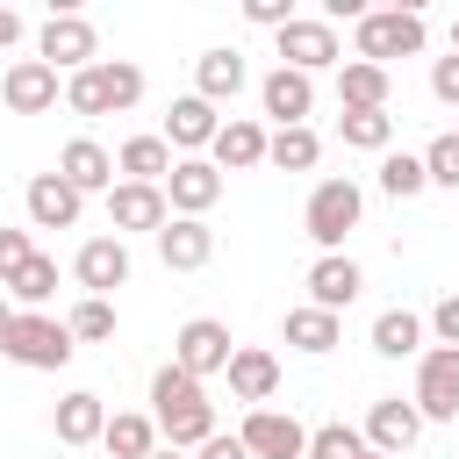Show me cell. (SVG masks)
<instances>
[{
  "label": "cell",
  "instance_id": "obj_1",
  "mask_svg": "<svg viewBox=\"0 0 459 459\" xmlns=\"http://www.w3.org/2000/svg\"><path fill=\"white\" fill-rule=\"evenodd\" d=\"M151 423L165 430V445L172 452H186V445H208L215 437V402L201 394V380L194 373H179V366H158L151 373Z\"/></svg>",
  "mask_w": 459,
  "mask_h": 459
},
{
  "label": "cell",
  "instance_id": "obj_2",
  "mask_svg": "<svg viewBox=\"0 0 459 459\" xmlns=\"http://www.w3.org/2000/svg\"><path fill=\"white\" fill-rule=\"evenodd\" d=\"M143 100V72L129 65V57H100V65H86V72H72L65 79V108L72 115H122V108H136Z\"/></svg>",
  "mask_w": 459,
  "mask_h": 459
},
{
  "label": "cell",
  "instance_id": "obj_3",
  "mask_svg": "<svg viewBox=\"0 0 459 459\" xmlns=\"http://www.w3.org/2000/svg\"><path fill=\"white\" fill-rule=\"evenodd\" d=\"M0 351L14 359V366H29V373H57V366H72V330L57 323V316H43V308H14L7 316V330H0Z\"/></svg>",
  "mask_w": 459,
  "mask_h": 459
},
{
  "label": "cell",
  "instance_id": "obj_4",
  "mask_svg": "<svg viewBox=\"0 0 459 459\" xmlns=\"http://www.w3.org/2000/svg\"><path fill=\"white\" fill-rule=\"evenodd\" d=\"M423 50V14L416 7H366L359 14V65H380L387 57H416Z\"/></svg>",
  "mask_w": 459,
  "mask_h": 459
},
{
  "label": "cell",
  "instance_id": "obj_5",
  "mask_svg": "<svg viewBox=\"0 0 459 459\" xmlns=\"http://www.w3.org/2000/svg\"><path fill=\"white\" fill-rule=\"evenodd\" d=\"M359 215H366V194H359L351 179H323V186L308 194V208H301V230H308L323 251H337V244L359 230Z\"/></svg>",
  "mask_w": 459,
  "mask_h": 459
},
{
  "label": "cell",
  "instance_id": "obj_6",
  "mask_svg": "<svg viewBox=\"0 0 459 459\" xmlns=\"http://www.w3.org/2000/svg\"><path fill=\"white\" fill-rule=\"evenodd\" d=\"M416 416L423 423H452L459 416V344H430L416 359Z\"/></svg>",
  "mask_w": 459,
  "mask_h": 459
},
{
  "label": "cell",
  "instance_id": "obj_7",
  "mask_svg": "<svg viewBox=\"0 0 459 459\" xmlns=\"http://www.w3.org/2000/svg\"><path fill=\"white\" fill-rule=\"evenodd\" d=\"M36 57H43L50 72H86V65H100V36H93L86 14L57 7V14L43 22V36H36Z\"/></svg>",
  "mask_w": 459,
  "mask_h": 459
},
{
  "label": "cell",
  "instance_id": "obj_8",
  "mask_svg": "<svg viewBox=\"0 0 459 459\" xmlns=\"http://www.w3.org/2000/svg\"><path fill=\"white\" fill-rule=\"evenodd\" d=\"M230 351H237V344H230V323H215V316H194V323H179V337H172V366L194 373V380L222 373Z\"/></svg>",
  "mask_w": 459,
  "mask_h": 459
},
{
  "label": "cell",
  "instance_id": "obj_9",
  "mask_svg": "<svg viewBox=\"0 0 459 459\" xmlns=\"http://www.w3.org/2000/svg\"><path fill=\"white\" fill-rule=\"evenodd\" d=\"M273 36H280V65H287V72H308V79H316L323 65H337V57H344V50H337V29H330V22H316V14H294V22H287V29H273Z\"/></svg>",
  "mask_w": 459,
  "mask_h": 459
},
{
  "label": "cell",
  "instance_id": "obj_10",
  "mask_svg": "<svg viewBox=\"0 0 459 459\" xmlns=\"http://www.w3.org/2000/svg\"><path fill=\"white\" fill-rule=\"evenodd\" d=\"M215 201H222V172H215L208 158H172V172H165V208L201 222Z\"/></svg>",
  "mask_w": 459,
  "mask_h": 459
},
{
  "label": "cell",
  "instance_id": "obj_11",
  "mask_svg": "<svg viewBox=\"0 0 459 459\" xmlns=\"http://www.w3.org/2000/svg\"><path fill=\"white\" fill-rule=\"evenodd\" d=\"M366 452H387V459H402L416 437H423V416H416V402H402V394H380L373 409H366Z\"/></svg>",
  "mask_w": 459,
  "mask_h": 459
},
{
  "label": "cell",
  "instance_id": "obj_12",
  "mask_svg": "<svg viewBox=\"0 0 459 459\" xmlns=\"http://www.w3.org/2000/svg\"><path fill=\"white\" fill-rule=\"evenodd\" d=\"M237 437H244L251 459H308V430H301L287 409H251Z\"/></svg>",
  "mask_w": 459,
  "mask_h": 459
},
{
  "label": "cell",
  "instance_id": "obj_13",
  "mask_svg": "<svg viewBox=\"0 0 459 459\" xmlns=\"http://www.w3.org/2000/svg\"><path fill=\"white\" fill-rule=\"evenodd\" d=\"M57 72L43 65V57H14L7 65V79H0V100H7V115H50L57 108Z\"/></svg>",
  "mask_w": 459,
  "mask_h": 459
},
{
  "label": "cell",
  "instance_id": "obj_14",
  "mask_svg": "<svg viewBox=\"0 0 459 459\" xmlns=\"http://www.w3.org/2000/svg\"><path fill=\"white\" fill-rule=\"evenodd\" d=\"M215 129H222V115L201 100V93H179L172 108H165V151H179V158H194V151H208L215 143Z\"/></svg>",
  "mask_w": 459,
  "mask_h": 459
},
{
  "label": "cell",
  "instance_id": "obj_15",
  "mask_svg": "<svg viewBox=\"0 0 459 459\" xmlns=\"http://www.w3.org/2000/svg\"><path fill=\"white\" fill-rule=\"evenodd\" d=\"M72 273H79V287L86 294H115V287H129V244L122 237H86L79 244V258H72Z\"/></svg>",
  "mask_w": 459,
  "mask_h": 459
},
{
  "label": "cell",
  "instance_id": "obj_16",
  "mask_svg": "<svg viewBox=\"0 0 459 459\" xmlns=\"http://www.w3.org/2000/svg\"><path fill=\"white\" fill-rule=\"evenodd\" d=\"M165 215H172V208H165V186H136V179H115V186H108V222H115V237H122V230H151V237H158Z\"/></svg>",
  "mask_w": 459,
  "mask_h": 459
},
{
  "label": "cell",
  "instance_id": "obj_17",
  "mask_svg": "<svg viewBox=\"0 0 459 459\" xmlns=\"http://www.w3.org/2000/svg\"><path fill=\"white\" fill-rule=\"evenodd\" d=\"M158 258H165V273H201V265L215 258V230L194 222V215H165V230H158Z\"/></svg>",
  "mask_w": 459,
  "mask_h": 459
},
{
  "label": "cell",
  "instance_id": "obj_18",
  "mask_svg": "<svg viewBox=\"0 0 459 459\" xmlns=\"http://www.w3.org/2000/svg\"><path fill=\"white\" fill-rule=\"evenodd\" d=\"M359 287H366V273H359L344 251H323V258L308 265V308H330V316H344V308L359 301Z\"/></svg>",
  "mask_w": 459,
  "mask_h": 459
},
{
  "label": "cell",
  "instance_id": "obj_19",
  "mask_svg": "<svg viewBox=\"0 0 459 459\" xmlns=\"http://www.w3.org/2000/svg\"><path fill=\"white\" fill-rule=\"evenodd\" d=\"M258 100H265V115H273L280 129H301V115L316 108V79H308V72H287V65H273V72L258 79Z\"/></svg>",
  "mask_w": 459,
  "mask_h": 459
},
{
  "label": "cell",
  "instance_id": "obj_20",
  "mask_svg": "<svg viewBox=\"0 0 459 459\" xmlns=\"http://www.w3.org/2000/svg\"><path fill=\"white\" fill-rule=\"evenodd\" d=\"M208 165H215V172H251V165H265V129H258L251 115H230V122L215 129V143H208Z\"/></svg>",
  "mask_w": 459,
  "mask_h": 459
},
{
  "label": "cell",
  "instance_id": "obj_21",
  "mask_svg": "<svg viewBox=\"0 0 459 459\" xmlns=\"http://www.w3.org/2000/svg\"><path fill=\"white\" fill-rule=\"evenodd\" d=\"M57 179H65L72 194H108V186H115V158H108L93 136H72V143L57 151Z\"/></svg>",
  "mask_w": 459,
  "mask_h": 459
},
{
  "label": "cell",
  "instance_id": "obj_22",
  "mask_svg": "<svg viewBox=\"0 0 459 459\" xmlns=\"http://www.w3.org/2000/svg\"><path fill=\"white\" fill-rule=\"evenodd\" d=\"M22 201H29V222H36V230H72V222H79V208H86V194H72L57 172H36Z\"/></svg>",
  "mask_w": 459,
  "mask_h": 459
},
{
  "label": "cell",
  "instance_id": "obj_23",
  "mask_svg": "<svg viewBox=\"0 0 459 459\" xmlns=\"http://www.w3.org/2000/svg\"><path fill=\"white\" fill-rule=\"evenodd\" d=\"M222 373H230V394H237V402H251V409H265V402H273V387H280V359H273V351H251V344H237Z\"/></svg>",
  "mask_w": 459,
  "mask_h": 459
},
{
  "label": "cell",
  "instance_id": "obj_24",
  "mask_svg": "<svg viewBox=\"0 0 459 459\" xmlns=\"http://www.w3.org/2000/svg\"><path fill=\"white\" fill-rule=\"evenodd\" d=\"M244 79H251V72H244L237 50H201V57H194V93H201L208 108H215V100H237Z\"/></svg>",
  "mask_w": 459,
  "mask_h": 459
},
{
  "label": "cell",
  "instance_id": "obj_25",
  "mask_svg": "<svg viewBox=\"0 0 459 459\" xmlns=\"http://www.w3.org/2000/svg\"><path fill=\"white\" fill-rule=\"evenodd\" d=\"M100 430H108L100 394H93V387H72V394L57 402V445H100Z\"/></svg>",
  "mask_w": 459,
  "mask_h": 459
},
{
  "label": "cell",
  "instance_id": "obj_26",
  "mask_svg": "<svg viewBox=\"0 0 459 459\" xmlns=\"http://www.w3.org/2000/svg\"><path fill=\"white\" fill-rule=\"evenodd\" d=\"M115 172H122V179H136V186H165V172H172L165 136H129V143L115 151Z\"/></svg>",
  "mask_w": 459,
  "mask_h": 459
},
{
  "label": "cell",
  "instance_id": "obj_27",
  "mask_svg": "<svg viewBox=\"0 0 459 459\" xmlns=\"http://www.w3.org/2000/svg\"><path fill=\"white\" fill-rule=\"evenodd\" d=\"M373 351H380V359H423V316L380 308V316H373Z\"/></svg>",
  "mask_w": 459,
  "mask_h": 459
},
{
  "label": "cell",
  "instance_id": "obj_28",
  "mask_svg": "<svg viewBox=\"0 0 459 459\" xmlns=\"http://www.w3.org/2000/svg\"><path fill=\"white\" fill-rule=\"evenodd\" d=\"M387 93H394V79H387L380 65H359V57H351V65L337 72V100H344L351 115H366V108H387Z\"/></svg>",
  "mask_w": 459,
  "mask_h": 459
},
{
  "label": "cell",
  "instance_id": "obj_29",
  "mask_svg": "<svg viewBox=\"0 0 459 459\" xmlns=\"http://www.w3.org/2000/svg\"><path fill=\"white\" fill-rule=\"evenodd\" d=\"M337 337H344V323H337L330 308H308V301H301V308H287V344H294V351L323 359V351H330Z\"/></svg>",
  "mask_w": 459,
  "mask_h": 459
},
{
  "label": "cell",
  "instance_id": "obj_30",
  "mask_svg": "<svg viewBox=\"0 0 459 459\" xmlns=\"http://www.w3.org/2000/svg\"><path fill=\"white\" fill-rule=\"evenodd\" d=\"M100 445H108V459H151L158 452V423L151 416H108Z\"/></svg>",
  "mask_w": 459,
  "mask_h": 459
},
{
  "label": "cell",
  "instance_id": "obj_31",
  "mask_svg": "<svg viewBox=\"0 0 459 459\" xmlns=\"http://www.w3.org/2000/svg\"><path fill=\"white\" fill-rule=\"evenodd\" d=\"M323 158V143H316V129L301 122V129H273L265 136V165H280V172H308Z\"/></svg>",
  "mask_w": 459,
  "mask_h": 459
},
{
  "label": "cell",
  "instance_id": "obj_32",
  "mask_svg": "<svg viewBox=\"0 0 459 459\" xmlns=\"http://www.w3.org/2000/svg\"><path fill=\"white\" fill-rule=\"evenodd\" d=\"M337 136L351 143V151H387V136H394V115L387 108H366V115H337Z\"/></svg>",
  "mask_w": 459,
  "mask_h": 459
},
{
  "label": "cell",
  "instance_id": "obj_33",
  "mask_svg": "<svg viewBox=\"0 0 459 459\" xmlns=\"http://www.w3.org/2000/svg\"><path fill=\"white\" fill-rule=\"evenodd\" d=\"M7 287H14V301H22V308H43V301L57 294V258H43V251H36V258H29Z\"/></svg>",
  "mask_w": 459,
  "mask_h": 459
},
{
  "label": "cell",
  "instance_id": "obj_34",
  "mask_svg": "<svg viewBox=\"0 0 459 459\" xmlns=\"http://www.w3.org/2000/svg\"><path fill=\"white\" fill-rule=\"evenodd\" d=\"M65 330H72V344H100V337H115V308H108L100 294H86V301L65 316Z\"/></svg>",
  "mask_w": 459,
  "mask_h": 459
},
{
  "label": "cell",
  "instance_id": "obj_35",
  "mask_svg": "<svg viewBox=\"0 0 459 459\" xmlns=\"http://www.w3.org/2000/svg\"><path fill=\"white\" fill-rule=\"evenodd\" d=\"M380 186H387L394 201L423 194V186H430V179H423V158H409V151H387V158H380Z\"/></svg>",
  "mask_w": 459,
  "mask_h": 459
},
{
  "label": "cell",
  "instance_id": "obj_36",
  "mask_svg": "<svg viewBox=\"0 0 459 459\" xmlns=\"http://www.w3.org/2000/svg\"><path fill=\"white\" fill-rule=\"evenodd\" d=\"M366 452V437L351 430V423H323V430H308V459H359Z\"/></svg>",
  "mask_w": 459,
  "mask_h": 459
},
{
  "label": "cell",
  "instance_id": "obj_37",
  "mask_svg": "<svg viewBox=\"0 0 459 459\" xmlns=\"http://www.w3.org/2000/svg\"><path fill=\"white\" fill-rule=\"evenodd\" d=\"M423 179H430V186H459V136H437V143L423 151Z\"/></svg>",
  "mask_w": 459,
  "mask_h": 459
},
{
  "label": "cell",
  "instance_id": "obj_38",
  "mask_svg": "<svg viewBox=\"0 0 459 459\" xmlns=\"http://www.w3.org/2000/svg\"><path fill=\"white\" fill-rule=\"evenodd\" d=\"M29 258H36V244H29V230H0V287H7V280H14V273H22Z\"/></svg>",
  "mask_w": 459,
  "mask_h": 459
},
{
  "label": "cell",
  "instance_id": "obj_39",
  "mask_svg": "<svg viewBox=\"0 0 459 459\" xmlns=\"http://www.w3.org/2000/svg\"><path fill=\"white\" fill-rule=\"evenodd\" d=\"M244 22H258V29H287L294 7H287V0H244Z\"/></svg>",
  "mask_w": 459,
  "mask_h": 459
},
{
  "label": "cell",
  "instance_id": "obj_40",
  "mask_svg": "<svg viewBox=\"0 0 459 459\" xmlns=\"http://www.w3.org/2000/svg\"><path fill=\"white\" fill-rule=\"evenodd\" d=\"M430 93H437L445 108H459V57H437V65H430Z\"/></svg>",
  "mask_w": 459,
  "mask_h": 459
},
{
  "label": "cell",
  "instance_id": "obj_41",
  "mask_svg": "<svg viewBox=\"0 0 459 459\" xmlns=\"http://www.w3.org/2000/svg\"><path fill=\"white\" fill-rule=\"evenodd\" d=\"M430 330H437V344H459V294H445L430 308Z\"/></svg>",
  "mask_w": 459,
  "mask_h": 459
},
{
  "label": "cell",
  "instance_id": "obj_42",
  "mask_svg": "<svg viewBox=\"0 0 459 459\" xmlns=\"http://www.w3.org/2000/svg\"><path fill=\"white\" fill-rule=\"evenodd\" d=\"M201 459H251V452H244V437H230V430H215V437L201 445Z\"/></svg>",
  "mask_w": 459,
  "mask_h": 459
},
{
  "label": "cell",
  "instance_id": "obj_43",
  "mask_svg": "<svg viewBox=\"0 0 459 459\" xmlns=\"http://www.w3.org/2000/svg\"><path fill=\"white\" fill-rule=\"evenodd\" d=\"M14 43H22V14H14V7H0V50H14Z\"/></svg>",
  "mask_w": 459,
  "mask_h": 459
},
{
  "label": "cell",
  "instance_id": "obj_44",
  "mask_svg": "<svg viewBox=\"0 0 459 459\" xmlns=\"http://www.w3.org/2000/svg\"><path fill=\"white\" fill-rule=\"evenodd\" d=\"M151 459H186V452H172V445H165V452H151Z\"/></svg>",
  "mask_w": 459,
  "mask_h": 459
},
{
  "label": "cell",
  "instance_id": "obj_45",
  "mask_svg": "<svg viewBox=\"0 0 459 459\" xmlns=\"http://www.w3.org/2000/svg\"><path fill=\"white\" fill-rule=\"evenodd\" d=\"M452 57H459V22H452Z\"/></svg>",
  "mask_w": 459,
  "mask_h": 459
},
{
  "label": "cell",
  "instance_id": "obj_46",
  "mask_svg": "<svg viewBox=\"0 0 459 459\" xmlns=\"http://www.w3.org/2000/svg\"><path fill=\"white\" fill-rule=\"evenodd\" d=\"M7 316H14V308H7V301H0V330H7Z\"/></svg>",
  "mask_w": 459,
  "mask_h": 459
},
{
  "label": "cell",
  "instance_id": "obj_47",
  "mask_svg": "<svg viewBox=\"0 0 459 459\" xmlns=\"http://www.w3.org/2000/svg\"><path fill=\"white\" fill-rule=\"evenodd\" d=\"M359 459H387V452H359Z\"/></svg>",
  "mask_w": 459,
  "mask_h": 459
},
{
  "label": "cell",
  "instance_id": "obj_48",
  "mask_svg": "<svg viewBox=\"0 0 459 459\" xmlns=\"http://www.w3.org/2000/svg\"><path fill=\"white\" fill-rule=\"evenodd\" d=\"M452 136H459V129H452Z\"/></svg>",
  "mask_w": 459,
  "mask_h": 459
}]
</instances>
